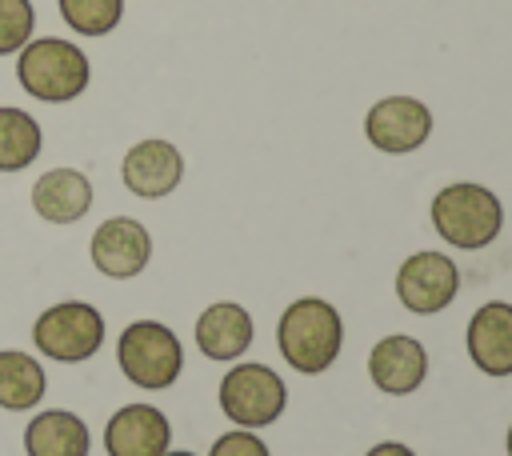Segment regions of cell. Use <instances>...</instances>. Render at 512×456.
Returning <instances> with one entry per match:
<instances>
[{
	"mask_svg": "<svg viewBox=\"0 0 512 456\" xmlns=\"http://www.w3.org/2000/svg\"><path fill=\"white\" fill-rule=\"evenodd\" d=\"M116 364L128 384L144 392H164L184 372V344L160 320H132L116 340Z\"/></svg>",
	"mask_w": 512,
	"mask_h": 456,
	"instance_id": "obj_4",
	"label": "cell"
},
{
	"mask_svg": "<svg viewBox=\"0 0 512 456\" xmlns=\"http://www.w3.org/2000/svg\"><path fill=\"white\" fill-rule=\"evenodd\" d=\"M92 268L108 280H132L152 260V236L136 216H108L88 240Z\"/></svg>",
	"mask_w": 512,
	"mask_h": 456,
	"instance_id": "obj_9",
	"label": "cell"
},
{
	"mask_svg": "<svg viewBox=\"0 0 512 456\" xmlns=\"http://www.w3.org/2000/svg\"><path fill=\"white\" fill-rule=\"evenodd\" d=\"M504 448H508V456H512V428H508V436H504Z\"/></svg>",
	"mask_w": 512,
	"mask_h": 456,
	"instance_id": "obj_24",
	"label": "cell"
},
{
	"mask_svg": "<svg viewBox=\"0 0 512 456\" xmlns=\"http://www.w3.org/2000/svg\"><path fill=\"white\" fill-rule=\"evenodd\" d=\"M428 376V348L416 336L392 332L380 336L368 352V380L376 384V392L384 396H408L424 384Z\"/></svg>",
	"mask_w": 512,
	"mask_h": 456,
	"instance_id": "obj_12",
	"label": "cell"
},
{
	"mask_svg": "<svg viewBox=\"0 0 512 456\" xmlns=\"http://www.w3.org/2000/svg\"><path fill=\"white\" fill-rule=\"evenodd\" d=\"M276 348L300 376H320L344 348V320L320 296H296L276 320Z\"/></svg>",
	"mask_w": 512,
	"mask_h": 456,
	"instance_id": "obj_1",
	"label": "cell"
},
{
	"mask_svg": "<svg viewBox=\"0 0 512 456\" xmlns=\"http://www.w3.org/2000/svg\"><path fill=\"white\" fill-rule=\"evenodd\" d=\"M464 348L484 376L492 380L512 376V304L508 300L480 304L464 328Z\"/></svg>",
	"mask_w": 512,
	"mask_h": 456,
	"instance_id": "obj_13",
	"label": "cell"
},
{
	"mask_svg": "<svg viewBox=\"0 0 512 456\" xmlns=\"http://www.w3.org/2000/svg\"><path fill=\"white\" fill-rule=\"evenodd\" d=\"M196 348H200V356H208V360H240L248 348H252V336H256V328H252V312L244 308V304H236V300H216V304H208L200 316H196Z\"/></svg>",
	"mask_w": 512,
	"mask_h": 456,
	"instance_id": "obj_15",
	"label": "cell"
},
{
	"mask_svg": "<svg viewBox=\"0 0 512 456\" xmlns=\"http://www.w3.org/2000/svg\"><path fill=\"white\" fill-rule=\"evenodd\" d=\"M364 136L384 156H408L432 136V108L416 96H380L364 116Z\"/></svg>",
	"mask_w": 512,
	"mask_h": 456,
	"instance_id": "obj_8",
	"label": "cell"
},
{
	"mask_svg": "<svg viewBox=\"0 0 512 456\" xmlns=\"http://www.w3.org/2000/svg\"><path fill=\"white\" fill-rule=\"evenodd\" d=\"M456 292H460V268L448 252L420 248L396 268V296L416 316L444 312L456 300Z\"/></svg>",
	"mask_w": 512,
	"mask_h": 456,
	"instance_id": "obj_7",
	"label": "cell"
},
{
	"mask_svg": "<svg viewBox=\"0 0 512 456\" xmlns=\"http://www.w3.org/2000/svg\"><path fill=\"white\" fill-rule=\"evenodd\" d=\"M48 372L32 352L0 348V408L4 412H28L44 400Z\"/></svg>",
	"mask_w": 512,
	"mask_h": 456,
	"instance_id": "obj_17",
	"label": "cell"
},
{
	"mask_svg": "<svg viewBox=\"0 0 512 456\" xmlns=\"http://www.w3.org/2000/svg\"><path fill=\"white\" fill-rule=\"evenodd\" d=\"M92 180L80 168H48L32 180V212L48 224H76L92 208Z\"/></svg>",
	"mask_w": 512,
	"mask_h": 456,
	"instance_id": "obj_14",
	"label": "cell"
},
{
	"mask_svg": "<svg viewBox=\"0 0 512 456\" xmlns=\"http://www.w3.org/2000/svg\"><path fill=\"white\" fill-rule=\"evenodd\" d=\"M32 344L44 360L84 364L104 348V312L88 300H56L32 320Z\"/></svg>",
	"mask_w": 512,
	"mask_h": 456,
	"instance_id": "obj_5",
	"label": "cell"
},
{
	"mask_svg": "<svg viewBox=\"0 0 512 456\" xmlns=\"http://www.w3.org/2000/svg\"><path fill=\"white\" fill-rule=\"evenodd\" d=\"M56 12L60 20L84 36V40H100L108 32L120 28L124 20V0H56Z\"/></svg>",
	"mask_w": 512,
	"mask_h": 456,
	"instance_id": "obj_19",
	"label": "cell"
},
{
	"mask_svg": "<svg viewBox=\"0 0 512 456\" xmlns=\"http://www.w3.org/2000/svg\"><path fill=\"white\" fill-rule=\"evenodd\" d=\"M44 128L28 108L0 104V172H24L40 160Z\"/></svg>",
	"mask_w": 512,
	"mask_h": 456,
	"instance_id": "obj_18",
	"label": "cell"
},
{
	"mask_svg": "<svg viewBox=\"0 0 512 456\" xmlns=\"http://www.w3.org/2000/svg\"><path fill=\"white\" fill-rule=\"evenodd\" d=\"M120 180L140 200H164L184 180V152L164 136H144L124 152Z\"/></svg>",
	"mask_w": 512,
	"mask_h": 456,
	"instance_id": "obj_10",
	"label": "cell"
},
{
	"mask_svg": "<svg viewBox=\"0 0 512 456\" xmlns=\"http://www.w3.org/2000/svg\"><path fill=\"white\" fill-rule=\"evenodd\" d=\"M364 456H416L408 444H400V440H380V444H372Z\"/></svg>",
	"mask_w": 512,
	"mask_h": 456,
	"instance_id": "obj_22",
	"label": "cell"
},
{
	"mask_svg": "<svg viewBox=\"0 0 512 456\" xmlns=\"http://www.w3.org/2000/svg\"><path fill=\"white\" fill-rule=\"evenodd\" d=\"M16 84L40 104H72L92 84V60L76 40L32 36L16 52Z\"/></svg>",
	"mask_w": 512,
	"mask_h": 456,
	"instance_id": "obj_2",
	"label": "cell"
},
{
	"mask_svg": "<svg viewBox=\"0 0 512 456\" xmlns=\"http://www.w3.org/2000/svg\"><path fill=\"white\" fill-rule=\"evenodd\" d=\"M92 436L88 424L68 408H44L24 424L28 456H88Z\"/></svg>",
	"mask_w": 512,
	"mask_h": 456,
	"instance_id": "obj_16",
	"label": "cell"
},
{
	"mask_svg": "<svg viewBox=\"0 0 512 456\" xmlns=\"http://www.w3.org/2000/svg\"><path fill=\"white\" fill-rule=\"evenodd\" d=\"M432 228L440 240H448L460 252H476L488 248L500 228H504V204L492 188L476 184V180H456L444 184L432 196Z\"/></svg>",
	"mask_w": 512,
	"mask_h": 456,
	"instance_id": "obj_3",
	"label": "cell"
},
{
	"mask_svg": "<svg viewBox=\"0 0 512 456\" xmlns=\"http://www.w3.org/2000/svg\"><path fill=\"white\" fill-rule=\"evenodd\" d=\"M288 408L284 376L260 360H236L220 380V412L248 432L276 424Z\"/></svg>",
	"mask_w": 512,
	"mask_h": 456,
	"instance_id": "obj_6",
	"label": "cell"
},
{
	"mask_svg": "<svg viewBox=\"0 0 512 456\" xmlns=\"http://www.w3.org/2000/svg\"><path fill=\"white\" fill-rule=\"evenodd\" d=\"M164 456H196V452H184V448H176V452H172V448H168Z\"/></svg>",
	"mask_w": 512,
	"mask_h": 456,
	"instance_id": "obj_23",
	"label": "cell"
},
{
	"mask_svg": "<svg viewBox=\"0 0 512 456\" xmlns=\"http://www.w3.org/2000/svg\"><path fill=\"white\" fill-rule=\"evenodd\" d=\"M36 36L32 0H0V56H16Z\"/></svg>",
	"mask_w": 512,
	"mask_h": 456,
	"instance_id": "obj_20",
	"label": "cell"
},
{
	"mask_svg": "<svg viewBox=\"0 0 512 456\" xmlns=\"http://www.w3.org/2000/svg\"><path fill=\"white\" fill-rule=\"evenodd\" d=\"M208 456H272V452H268V444H264L256 432H248V428H232V432H224V436L212 440Z\"/></svg>",
	"mask_w": 512,
	"mask_h": 456,
	"instance_id": "obj_21",
	"label": "cell"
},
{
	"mask_svg": "<svg viewBox=\"0 0 512 456\" xmlns=\"http://www.w3.org/2000/svg\"><path fill=\"white\" fill-rule=\"evenodd\" d=\"M172 444V424L156 404H124L104 424V452L108 456H164Z\"/></svg>",
	"mask_w": 512,
	"mask_h": 456,
	"instance_id": "obj_11",
	"label": "cell"
}]
</instances>
